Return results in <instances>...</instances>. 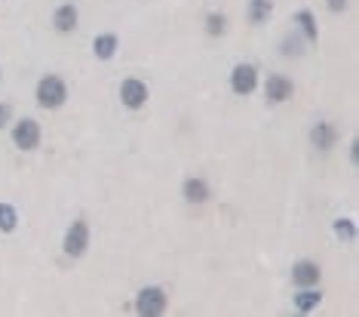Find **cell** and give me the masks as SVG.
Returning <instances> with one entry per match:
<instances>
[{"instance_id":"cell-1","label":"cell","mask_w":359,"mask_h":317,"mask_svg":"<svg viewBox=\"0 0 359 317\" xmlns=\"http://www.w3.org/2000/svg\"><path fill=\"white\" fill-rule=\"evenodd\" d=\"M37 105L46 108V111H52V108H61L65 105V99H68V87H65V80L56 74H46L41 77V83H37Z\"/></svg>"},{"instance_id":"cell-2","label":"cell","mask_w":359,"mask_h":317,"mask_svg":"<svg viewBox=\"0 0 359 317\" xmlns=\"http://www.w3.org/2000/svg\"><path fill=\"white\" fill-rule=\"evenodd\" d=\"M135 311L142 317H160L163 311H166V293H163L160 287H145L135 296Z\"/></svg>"},{"instance_id":"cell-3","label":"cell","mask_w":359,"mask_h":317,"mask_svg":"<svg viewBox=\"0 0 359 317\" xmlns=\"http://www.w3.org/2000/svg\"><path fill=\"white\" fill-rule=\"evenodd\" d=\"M13 145L19 151H34L37 145H41V123L31 120V118L19 120L13 127Z\"/></svg>"},{"instance_id":"cell-4","label":"cell","mask_w":359,"mask_h":317,"mask_svg":"<svg viewBox=\"0 0 359 317\" xmlns=\"http://www.w3.org/2000/svg\"><path fill=\"white\" fill-rule=\"evenodd\" d=\"M87 246H89V225L83 219H77L65 234V253L71 259H80L83 253H87Z\"/></svg>"},{"instance_id":"cell-5","label":"cell","mask_w":359,"mask_h":317,"mask_svg":"<svg viewBox=\"0 0 359 317\" xmlns=\"http://www.w3.org/2000/svg\"><path fill=\"white\" fill-rule=\"evenodd\" d=\"M255 87H258L255 65H237L230 71V90L237 92V96H249V92H255Z\"/></svg>"},{"instance_id":"cell-6","label":"cell","mask_w":359,"mask_h":317,"mask_svg":"<svg viewBox=\"0 0 359 317\" xmlns=\"http://www.w3.org/2000/svg\"><path fill=\"white\" fill-rule=\"evenodd\" d=\"M120 99L126 108L138 111V108L147 102V87L138 80V77H129V80H123V87H120Z\"/></svg>"},{"instance_id":"cell-7","label":"cell","mask_w":359,"mask_h":317,"mask_svg":"<svg viewBox=\"0 0 359 317\" xmlns=\"http://www.w3.org/2000/svg\"><path fill=\"white\" fill-rule=\"evenodd\" d=\"M264 92H268V102L279 105V102H286V99L295 92V83L288 80L286 74H273V77H268V87H264Z\"/></svg>"},{"instance_id":"cell-8","label":"cell","mask_w":359,"mask_h":317,"mask_svg":"<svg viewBox=\"0 0 359 317\" xmlns=\"http://www.w3.org/2000/svg\"><path fill=\"white\" fill-rule=\"evenodd\" d=\"M182 197L187 200V204H203V200H209L206 179H200V176H187L184 185H182Z\"/></svg>"},{"instance_id":"cell-9","label":"cell","mask_w":359,"mask_h":317,"mask_svg":"<svg viewBox=\"0 0 359 317\" xmlns=\"http://www.w3.org/2000/svg\"><path fill=\"white\" fill-rule=\"evenodd\" d=\"M323 272H319L316 262H298V265L292 268V281L298 283V287H316Z\"/></svg>"},{"instance_id":"cell-10","label":"cell","mask_w":359,"mask_h":317,"mask_svg":"<svg viewBox=\"0 0 359 317\" xmlns=\"http://www.w3.org/2000/svg\"><path fill=\"white\" fill-rule=\"evenodd\" d=\"M52 25H56L59 34H71L77 28V6L74 3H61L56 13H52Z\"/></svg>"},{"instance_id":"cell-11","label":"cell","mask_w":359,"mask_h":317,"mask_svg":"<svg viewBox=\"0 0 359 317\" xmlns=\"http://www.w3.org/2000/svg\"><path fill=\"white\" fill-rule=\"evenodd\" d=\"M310 142H314V148L319 151H329L335 142H338V129L332 127V123H316L314 129H310Z\"/></svg>"},{"instance_id":"cell-12","label":"cell","mask_w":359,"mask_h":317,"mask_svg":"<svg viewBox=\"0 0 359 317\" xmlns=\"http://www.w3.org/2000/svg\"><path fill=\"white\" fill-rule=\"evenodd\" d=\"M117 34H98L96 37V43H92V50H96V56L101 62H108V59H114V52H117Z\"/></svg>"},{"instance_id":"cell-13","label":"cell","mask_w":359,"mask_h":317,"mask_svg":"<svg viewBox=\"0 0 359 317\" xmlns=\"http://www.w3.org/2000/svg\"><path fill=\"white\" fill-rule=\"evenodd\" d=\"M273 13V3L270 0H249V22L252 25H264Z\"/></svg>"},{"instance_id":"cell-14","label":"cell","mask_w":359,"mask_h":317,"mask_svg":"<svg viewBox=\"0 0 359 317\" xmlns=\"http://www.w3.org/2000/svg\"><path fill=\"white\" fill-rule=\"evenodd\" d=\"M295 22H298L301 34L307 37L310 43H316V41H319V28H316V19H314V13H310V10H301L298 15H295Z\"/></svg>"},{"instance_id":"cell-15","label":"cell","mask_w":359,"mask_h":317,"mask_svg":"<svg viewBox=\"0 0 359 317\" xmlns=\"http://www.w3.org/2000/svg\"><path fill=\"white\" fill-rule=\"evenodd\" d=\"M319 302H323V296H319L316 287H301V293L295 296V308H298V311H314Z\"/></svg>"},{"instance_id":"cell-16","label":"cell","mask_w":359,"mask_h":317,"mask_svg":"<svg viewBox=\"0 0 359 317\" xmlns=\"http://www.w3.org/2000/svg\"><path fill=\"white\" fill-rule=\"evenodd\" d=\"M15 225H19V216H15V210L10 204H0V231H3V234H13Z\"/></svg>"},{"instance_id":"cell-17","label":"cell","mask_w":359,"mask_h":317,"mask_svg":"<svg viewBox=\"0 0 359 317\" xmlns=\"http://www.w3.org/2000/svg\"><path fill=\"white\" fill-rule=\"evenodd\" d=\"M224 28H228V19H224L221 13H209L206 15V34L209 37H221Z\"/></svg>"},{"instance_id":"cell-18","label":"cell","mask_w":359,"mask_h":317,"mask_svg":"<svg viewBox=\"0 0 359 317\" xmlns=\"http://www.w3.org/2000/svg\"><path fill=\"white\" fill-rule=\"evenodd\" d=\"M335 234H338L341 241H353V237H356L353 219H335Z\"/></svg>"},{"instance_id":"cell-19","label":"cell","mask_w":359,"mask_h":317,"mask_svg":"<svg viewBox=\"0 0 359 317\" xmlns=\"http://www.w3.org/2000/svg\"><path fill=\"white\" fill-rule=\"evenodd\" d=\"M10 118H13L10 102H0V127H6V123H10Z\"/></svg>"},{"instance_id":"cell-20","label":"cell","mask_w":359,"mask_h":317,"mask_svg":"<svg viewBox=\"0 0 359 317\" xmlns=\"http://www.w3.org/2000/svg\"><path fill=\"white\" fill-rule=\"evenodd\" d=\"M329 6L335 13H341V10H347V0H329Z\"/></svg>"},{"instance_id":"cell-21","label":"cell","mask_w":359,"mask_h":317,"mask_svg":"<svg viewBox=\"0 0 359 317\" xmlns=\"http://www.w3.org/2000/svg\"><path fill=\"white\" fill-rule=\"evenodd\" d=\"M359 142H350V160H353V164H356V157H359Z\"/></svg>"}]
</instances>
